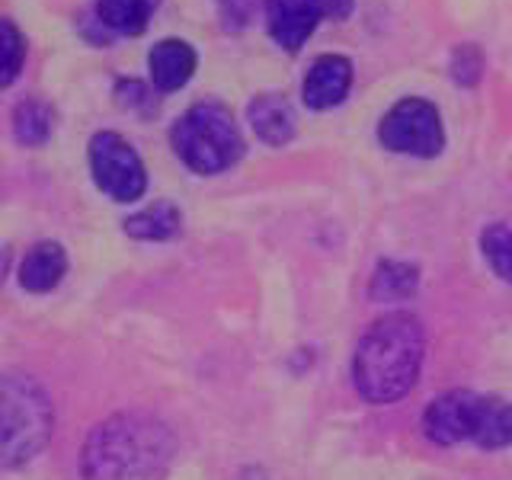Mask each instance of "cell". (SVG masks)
<instances>
[{
  "mask_svg": "<svg viewBox=\"0 0 512 480\" xmlns=\"http://www.w3.org/2000/svg\"><path fill=\"white\" fill-rule=\"evenodd\" d=\"M423 327L413 314L394 311L375 320L359 340L352 359V381L368 404H394L420 378L423 368Z\"/></svg>",
  "mask_w": 512,
  "mask_h": 480,
  "instance_id": "1",
  "label": "cell"
},
{
  "mask_svg": "<svg viewBox=\"0 0 512 480\" xmlns=\"http://www.w3.org/2000/svg\"><path fill=\"white\" fill-rule=\"evenodd\" d=\"M176 452L173 432L151 413H116L84 445L87 480H144L160 474Z\"/></svg>",
  "mask_w": 512,
  "mask_h": 480,
  "instance_id": "2",
  "label": "cell"
},
{
  "mask_svg": "<svg viewBox=\"0 0 512 480\" xmlns=\"http://www.w3.org/2000/svg\"><path fill=\"white\" fill-rule=\"evenodd\" d=\"M55 432V410L48 394L29 375H4L0 381V461L16 468L36 458Z\"/></svg>",
  "mask_w": 512,
  "mask_h": 480,
  "instance_id": "3",
  "label": "cell"
},
{
  "mask_svg": "<svg viewBox=\"0 0 512 480\" xmlns=\"http://www.w3.org/2000/svg\"><path fill=\"white\" fill-rule=\"evenodd\" d=\"M170 141L183 164L196 173H221L244 154V141H240L231 112L218 103L192 106L186 116L176 119Z\"/></svg>",
  "mask_w": 512,
  "mask_h": 480,
  "instance_id": "4",
  "label": "cell"
},
{
  "mask_svg": "<svg viewBox=\"0 0 512 480\" xmlns=\"http://www.w3.org/2000/svg\"><path fill=\"white\" fill-rule=\"evenodd\" d=\"M90 170L93 180L106 196L116 202H135L144 186H148V173H144L141 157L135 148L116 132H100L90 141Z\"/></svg>",
  "mask_w": 512,
  "mask_h": 480,
  "instance_id": "5",
  "label": "cell"
},
{
  "mask_svg": "<svg viewBox=\"0 0 512 480\" xmlns=\"http://www.w3.org/2000/svg\"><path fill=\"white\" fill-rule=\"evenodd\" d=\"M378 138L384 148L413 157H436L445 144L442 119L426 100H400L378 125Z\"/></svg>",
  "mask_w": 512,
  "mask_h": 480,
  "instance_id": "6",
  "label": "cell"
},
{
  "mask_svg": "<svg viewBox=\"0 0 512 480\" xmlns=\"http://www.w3.org/2000/svg\"><path fill=\"white\" fill-rule=\"evenodd\" d=\"M480 407H484V394H474V391H448L436 397L423 413L426 436L439 445H455L464 439L474 442Z\"/></svg>",
  "mask_w": 512,
  "mask_h": 480,
  "instance_id": "7",
  "label": "cell"
},
{
  "mask_svg": "<svg viewBox=\"0 0 512 480\" xmlns=\"http://www.w3.org/2000/svg\"><path fill=\"white\" fill-rule=\"evenodd\" d=\"M327 13V0H266L269 36L288 52H298Z\"/></svg>",
  "mask_w": 512,
  "mask_h": 480,
  "instance_id": "8",
  "label": "cell"
},
{
  "mask_svg": "<svg viewBox=\"0 0 512 480\" xmlns=\"http://www.w3.org/2000/svg\"><path fill=\"white\" fill-rule=\"evenodd\" d=\"M349 84H352V64H349V58H343V55H320L311 64L308 77H304L301 96H304V103H308L311 109H330V106L346 100Z\"/></svg>",
  "mask_w": 512,
  "mask_h": 480,
  "instance_id": "9",
  "label": "cell"
},
{
  "mask_svg": "<svg viewBox=\"0 0 512 480\" xmlns=\"http://www.w3.org/2000/svg\"><path fill=\"white\" fill-rule=\"evenodd\" d=\"M148 68H151L154 87L160 93L180 90L192 77V71H196V52H192V45H186L183 39H164L151 48Z\"/></svg>",
  "mask_w": 512,
  "mask_h": 480,
  "instance_id": "10",
  "label": "cell"
},
{
  "mask_svg": "<svg viewBox=\"0 0 512 480\" xmlns=\"http://www.w3.org/2000/svg\"><path fill=\"white\" fill-rule=\"evenodd\" d=\"M247 116H250L256 138L272 144V148L292 141V135H295V109L288 106V100H282V96H276V93L256 96V100L250 103V109H247Z\"/></svg>",
  "mask_w": 512,
  "mask_h": 480,
  "instance_id": "11",
  "label": "cell"
},
{
  "mask_svg": "<svg viewBox=\"0 0 512 480\" xmlns=\"http://www.w3.org/2000/svg\"><path fill=\"white\" fill-rule=\"evenodd\" d=\"M64 269H68V256H64L61 244H52V240H42V244L32 247L23 263H20V285L26 292H52V288L61 282Z\"/></svg>",
  "mask_w": 512,
  "mask_h": 480,
  "instance_id": "12",
  "label": "cell"
},
{
  "mask_svg": "<svg viewBox=\"0 0 512 480\" xmlns=\"http://www.w3.org/2000/svg\"><path fill=\"white\" fill-rule=\"evenodd\" d=\"M160 0H96V20L122 36H138Z\"/></svg>",
  "mask_w": 512,
  "mask_h": 480,
  "instance_id": "13",
  "label": "cell"
},
{
  "mask_svg": "<svg viewBox=\"0 0 512 480\" xmlns=\"http://www.w3.org/2000/svg\"><path fill=\"white\" fill-rule=\"evenodd\" d=\"M180 231V208L170 202H154L125 221V234L138 240H167Z\"/></svg>",
  "mask_w": 512,
  "mask_h": 480,
  "instance_id": "14",
  "label": "cell"
},
{
  "mask_svg": "<svg viewBox=\"0 0 512 480\" xmlns=\"http://www.w3.org/2000/svg\"><path fill=\"white\" fill-rule=\"evenodd\" d=\"M474 442L480 448H503L512 442V404L503 397L484 394V407H480V423Z\"/></svg>",
  "mask_w": 512,
  "mask_h": 480,
  "instance_id": "15",
  "label": "cell"
},
{
  "mask_svg": "<svg viewBox=\"0 0 512 480\" xmlns=\"http://www.w3.org/2000/svg\"><path fill=\"white\" fill-rule=\"evenodd\" d=\"M13 135L20 144H45L48 135H52V109H48L42 100H23L13 109Z\"/></svg>",
  "mask_w": 512,
  "mask_h": 480,
  "instance_id": "16",
  "label": "cell"
},
{
  "mask_svg": "<svg viewBox=\"0 0 512 480\" xmlns=\"http://www.w3.org/2000/svg\"><path fill=\"white\" fill-rule=\"evenodd\" d=\"M416 266L410 263H381L372 276V298L375 301H400V298H410L416 292Z\"/></svg>",
  "mask_w": 512,
  "mask_h": 480,
  "instance_id": "17",
  "label": "cell"
},
{
  "mask_svg": "<svg viewBox=\"0 0 512 480\" xmlns=\"http://www.w3.org/2000/svg\"><path fill=\"white\" fill-rule=\"evenodd\" d=\"M480 247H484L490 266L496 269V276L512 282V231L506 224H490L484 237H480Z\"/></svg>",
  "mask_w": 512,
  "mask_h": 480,
  "instance_id": "18",
  "label": "cell"
},
{
  "mask_svg": "<svg viewBox=\"0 0 512 480\" xmlns=\"http://www.w3.org/2000/svg\"><path fill=\"white\" fill-rule=\"evenodd\" d=\"M480 68H484V61H480V52L474 45H458L452 52V77L464 87H474L480 80Z\"/></svg>",
  "mask_w": 512,
  "mask_h": 480,
  "instance_id": "19",
  "label": "cell"
},
{
  "mask_svg": "<svg viewBox=\"0 0 512 480\" xmlns=\"http://www.w3.org/2000/svg\"><path fill=\"white\" fill-rule=\"evenodd\" d=\"M23 36L10 20H4V84H13L16 74H20V64H23Z\"/></svg>",
  "mask_w": 512,
  "mask_h": 480,
  "instance_id": "20",
  "label": "cell"
},
{
  "mask_svg": "<svg viewBox=\"0 0 512 480\" xmlns=\"http://www.w3.org/2000/svg\"><path fill=\"white\" fill-rule=\"evenodd\" d=\"M116 96H119V103L125 109H138L141 103L151 106V96H148V90L138 84V80H119V84H116Z\"/></svg>",
  "mask_w": 512,
  "mask_h": 480,
  "instance_id": "21",
  "label": "cell"
}]
</instances>
